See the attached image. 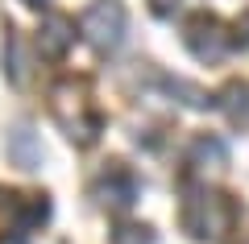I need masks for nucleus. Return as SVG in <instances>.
<instances>
[{"mask_svg":"<svg viewBox=\"0 0 249 244\" xmlns=\"http://www.w3.org/2000/svg\"><path fill=\"white\" fill-rule=\"evenodd\" d=\"M83 33H88V42H96L100 50L121 46V37H124V13H121V4L100 0L96 9H88V13H83Z\"/></svg>","mask_w":249,"mask_h":244,"instance_id":"obj_1","label":"nucleus"},{"mask_svg":"<svg viewBox=\"0 0 249 244\" xmlns=\"http://www.w3.org/2000/svg\"><path fill=\"white\" fill-rule=\"evenodd\" d=\"M71 29H67V21H50V25H46V33H42V50L46 54H62L67 50V46H71Z\"/></svg>","mask_w":249,"mask_h":244,"instance_id":"obj_2","label":"nucleus"},{"mask_svg":"<svg viewBox=\"0 0 249 244\" xmlns=\"http://www.w3.org/2000/svg\"><path fill=\"white\" fill-rule=\"evenodd\" d=\"M154 9H158V13H166V9H170V0H154Z\"/></svg>","mask_w":249,"mask_h":244,"instance_id":"obj_3","label":"nucleus"},{"mask_svg":"<svg viewBox=\"0 0 249 244\" xmlns=\"http://www.w3.org/2000/svg\"><path fill=\"white\" fill-rule=\"evenodd\" d=\"M25 4H46V0H25Z\"/></svg>","mask_w":249,"mask_h":244,"instance_id":"obj_4","label":"nucleus"},{"mask_svg":"<svg viewBox=\"0 0 249 244\" xmlns=\"http://www.w3.org/2000/svg\"><path fill=\"white\" fill-rule=\"evenodd\" d=\"M4 244H21V240H4Z\"/></svg>","mask_w":249,"mask_h":244,"instance_id":"obj_5","label":"nucleus"},{"mask_svg":"<svg viewBox=\"0 0 249 244\" xmlns=\"http://www.w3.org/2000/svg\"><path fill=\"white\" fill-rule=\"evenodd\" d=\"M245 244H249V240H245Z\"/></svg>","mask_w":249,"mask_h":244,"instance_id":"obj_6","label":"nucleus"}]
</instances>
